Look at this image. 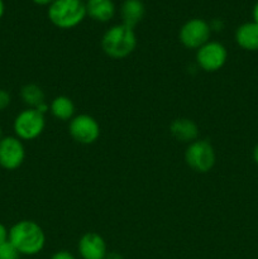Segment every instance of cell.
<instances>
[{"label": "cell", "mask_w": 258, "mask_h": 259, "mask_svg": "<svg viewBox=\"0 0 258 259\" xmlns=\"http://www.w3.org/2000/svg\"><path fill=\"white\" fill-rule=\"evenodd\" d=\"M4 13H5L4 0H0V20H2L3 17H4Z\"/></svg>", "instance_id": "cell-26"}, {"label": "cell", "mask_w": 258, "mask_h": 259, "mask_svg": "<svg viewBox=\"0 0 258 259\" xmlns=\"http://www.w3.org/2000/svg\"><path fill=\"white\" fill-rule=\"evenodd\" d=\"M252 17H253V22L258 24V0L255 2L254 7H253L252 9Z\"/></svg>", "instance_id": "cell-23"}, {"label": "cell", "mask_w": 258, "mask_h": 259, "mask_svg": "<svg viewBox=\"0 0 258 259\" xmlns=\"http://www.w3.org/2000/svg\"><path fill=\"white\" fill-rule=\"evenodd\" d=\"M137 34L133 28L123 23L109 28L101 38V48L108 57L121 60L134 52L137 47Z\"/></svg>", "instance_id": "cell-2"}, {"label": "cell", "mask_w": 258, "mask_h": 259, "mask_svg": "<svg viewBox=\"0 0 258 259\" xmlns=\"http://www.w3.org/2000/svg\"><path fill=\"white\" fill-rule=\"evenodd\" d=\"M8 240L22 255H35L45 248L46 235L35 222L20 220L8 230Z\"/></svg>", "instance_id": "cell-1"}, {"label": "cell", "mask_w": 258, "mask_h": 259, "mask_svg": "<svg viewBox=\"0 0 258 259\" xmlns=\"http://www.w3.org/2000/svg\"><path fill=\"white\" fill-rule=\"evenodd\" d=\"M105 259H123V257H121V254H119V253L116 252H108V254H106Z\"/></svg>", "instance_id": "cell-24"}, {"label": "cell", "mask_w": 258, "mask_h": 259, "mask_svg": "<svg viewBox=\"0 0 258 259\" xmlns=\"http://www.w3.org/2000/svg\"><path fill=\"white\" fill-rule=\"evenodd\" d=\"M211 37L209 22L201 18H192L185 22L180 28L179 39L184 47L189 50H199L207 43Z\"/></svg>", "instance_id": "cell-6"}, {"label": "cell", "mask_w": 258, "mask_h": 259, "mask_svg": "<svg viewBox=\"0 0 258 259\" xmlns=\"http://www.w3.org/2000/svg\"><path fill=\"white\" fill-rule=\"evenodd\" d=\"M47 17L60 29H72L86 18L83 0H56L48 7Z\"/></svg>", "instance_id": "cell-3"}, {"label": "cell", "mask_w": 258, "mask_h": 259, "mask_svg": "<svg viewBox=\"0 0 258 259\" xmlns=\"http://www.w3.org/2000/svg\"><path fill=\"white\" fill-rule=\"evenodd\" d=\"M169 133L176 141L190 144L199 139V126L189 118H177L169 124Z\"/></svg>", "instance_id": "cell-11"}, {"label": "cell", "mask_w": 258, "mask_h": 259, "mask_svg": "<svg viewBox=\"0 0 258 259\" xmlns=\"http://www.w3.org/2000/svg\"><path fill=\"white\" fill-rule=\"evenodd\" d=\"M20 255L22 254L9 240L0 244V259H19Z\"/></svg>", "instance_id": "cell-17"}, {"label": "cell", "mask_w": 258, "mask_h": 259, "mask_svg": "<svg viewBox=\"0 0 258 259\" xmlns=\"http://www.w3.org/2000/svg\"><path fill=\"white\" fill-rule=\"evenodd\" d=\"M68 133L71 138L80 144H93L100 137V125L94 116L89 114H78L70 120Z\"/></svg>", "instance_id": "cell-8"}, {"label": "cell", "mask_w": 258, "mask_h": 259, "mask_svg": "<svg viewBox=\"0 0 258 259\" xmlns=\"http://www.w3.org/2000/svg\"><path fill=\"white\" fill-rule=\"evenodd\" d=\"M10 103H12L10 94L7 90H4V89H0V113L9 108Z\"/></svg>", "instance_id": "cell-18"}, {"label": "cell", "mask_w": 258, "mask_h": 259, "mask_svg": "<svg viewBox=\"0 0 258 259\" xmlns=\"http://www.w3.org/2000/svg\"><path fill=\"white\" fill-rule=\"evenodd\" d=\"M51 259H76V257L67 250H58V252L53 253Z\"/></svg>", "instance_id": "cell-20"}, {"label": "cell", "mask_w": 258, "mask_h": 259, "mask_svg": "<svg viewBox=\"0 0 258 259\" xmlns=\"http://www.w3.org/2000/svg\"><path fill=\"white\" fill-rule=\"evenodd\" d=\"M20 99L30 109H37L46 103V96L42 88L35 83H27L20 89Z\"/></svg>", "instance_id": "cell-16"}, {"label": "cell", "mask_w": 258, "mask_h": 259, "mask_svg": "<svg viewBox=\"0 0 258 259\" xmlns=\"http://www.w3.org/2000/svg\"><path fill=\"white\" fill-rule=\"evenodd\" d=\"M217 156L214 147L206 139H196L187 144L185 151V162L191 169L197 174H206L215 166Z\"/></svg>", "instance_id": "cell-4"}, {"label": "cell", "mask_w": 258, "mask_h": 259, "mask_svg": "<svg viewBox=\"0 0 258 259\" xmlns=\"http://www.w3.org/2000/svg\"><path fill=\"white\" fill-rule=\"evenodd\" d=\"M209 25H210V29H211V33L212 32L219 33V32H222V30L225 28L224 20L220 19V18H214V19L210 20Z\"/></svg>", "instance_id": "cell-19"}, {"label": "cell", "mask_w": 258, "mask_h": 259, "mask_svg": "<svg viewBox=\"0 0 258 259\" xmlns=\"http://www.w3.org/2000/svg\"><path fill=\"white\" fill-rule=\"evenodd\" d=\"M252 157H253V161L255 162V163L258 164V143L255 144L254 148H253V152H252Z\"/></svg>", "instance_id": "cell-25"}, {"label": "cell", "mask_w": 258, "mask_h": 259, "mask_svg": "<svg viewBox=\"0 0 258 259\" xmlns=\"http://www.w3.org/2000/svg\"><path fill=\"white\" fill-rule=\"evenodd\" d=\"M146 14V8L142 0H124L120 7L121 23L126 27L136 28Z\"/></svg>", "instance_id": "cell-14"}, {"label": "cell", "mask_w": 258, "mask_h": 259, "mask_svg": "<svg viewBox=\"0 0 258 259\" xmlns=\"http://www.w3.org/2000/svg\"><path fill=\"white\" fill-rule=\"evenodd\" d=\"M83 2H86V0H83Z\"/></svg>", "instance_id": "cell-28"}, {"label": "cell", "mask_w": 258, "mask_h": 259, "mask_svg": "<svg viewBox=\"0 0 258 259\" xmlns=\"http://www.w3.org/2000/svg\"><path fill=\"white\" fill-rule=\"evenodd\" d=\"M25 159V148L23 141L15 136L3 137L0 141V167L7 171L19 168Z\"/></svg>", "instance_id": "cell-9"}, {"label": "cell", "mask_w": 258, "mask_h": 259, "mask_svg": "<svg viewBox=\"0 0 258 259\" xmlns=\"http://www.w3.org/2000/svg\"><path fill=\"white\" fill-rule=\"evenodd\" d=\"M50 111L53 118L58 119V120H71L75 116V104L68 96H56L51 103Z\"/></svg>", "instance_id": "cell-15"}, {"label": "cell", "mask_w": 258, "mask_h": 259, "mask_svg": "<svg viewBox=\"0 0 258 259\" xmlns=\"http://www.w3.org/2000/svg\"><path fill=\"white\" fill-rule=\"evenodd\" d=\"M78 254L82 259H105L108 248L104 238L94 232H88L77 243Z\"/></svg>", "instance_id": "cell-10"}, {"label": "cell", "mask_w": 258, "mask_h": 259, "mask_svg": "<svg viewBox=\"0 0 258 259\" xmlns=\"http://www.w3.org/2000/svg\"><path fill=\"white\" fill-rule=\"evenodd\" d=\"M3 137H4V136H3V129H2V126H0V141L3 139Z\"/></svg>", "instance_id": "cell-27"}, {"label": "cell", "mask_w": 258, "mask_h": 259, "mask_svg": "<svg viewBox=\"0 0 258 259\" xmlns=\"http://www.w3.org/2000/svg\"><path fill=\"white\" fill-rule=\"evenodd\" d=\"M227 60V47L217 40H209L196 51V63L205 72H217L222 70Z\"/></svg>", "instance_id": "cell-7"}, {"label": "cell", "mask_w": 258, "mask_h": 259, "mask_svg": "<svg viewBox=\"0 0 258 259\" xmlns=\"http://www.w3.org/2000/svg\"><path fill=\"white\" fill-rule=\"evenodd\" d=\"M46 126V119L43 114L35 109L27 108L20 111L14 119L13 129L17 138L20 141H33L43 133Z\"/></svg>", "instance_id": "cell-5"}, {"label": "cell", "mask_w": 258, "mask_h": 259, "mask_svg": "<svg viewBox=\"0 0 258 259\" xmlns=\"http://www.w3.org/2000/svg\"><path fill=\"white\" fill-rule=\"evenodd\" d=\"M235 43L242 50L248 52H257L258 51V24L252 22H245L235 29L234 33Z\"/></svg>", "instance_id": "cell-12"}, {"label": "cell", "mask_w": 258, "mask_h": 259, "mask_svg": "<svg viewBox=\"0 0 258 259\" xmlns=\"http://www.w3.org/2000/svg\"><path fill=\"white\" fill-rule=\"evenodd\" d=\"M86 15L99 23H108L114 18L116 12L113 0H86Z\"/></svg>", "instance_id": "cell-13"}, {"label": "cell", "mask_w": 258, "mask_h": 259, "mask_svg": "<svg viewBox=\"0 0 258 259\" xmlns=\"http://www.w3.org/2000/svg\"><path fill=\"white\" fill-rule=\"evenodd\" d=\"M34 4L39 5V7H50L51 4H52L53 2H56V0H32Z\"/></svg>", "instance_id": "cell-22"}, {"label": "cell", "mask_w": 258, "mask_h": 259, "mask_svg": "<svg viewBox=\"0 0 258 259\" xmlns=\"http://www.w3.org/2000/svg\"><path fill=\"white\" fill-rule=\"evenodd\" d=\"M8 240V229L5 228V225H3L0 223V244H3L4 242Z\"/></svg>", "instance_id": "cell-21"}]
</instances>
